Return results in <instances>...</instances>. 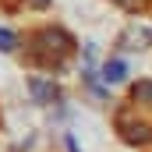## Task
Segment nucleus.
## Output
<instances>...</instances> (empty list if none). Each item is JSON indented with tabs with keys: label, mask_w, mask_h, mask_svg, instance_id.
<instances>
[{
	"label": "nucleus",
	"mask_w": 152,
	"mask_h": 152,
	"mask_svg": "<svg viewBox=\"0 0 152 152\" xmlns=\"http://www.w3.org/2000/svg\"><path fill=\"white\" fill-rule=\"evenodd\" d=\"M28 42H32L28 64H36V67H64V60L75 50V39L67 36L64 28H39Z\"/></svg>",
	"instance_id": "1"
},
{
	"label": "nucleus",
	"mask_w": 152,
	"mask_h": 152,
	"mask_svg": "<svg viewBox=\"0 0 152 152\" xmlns=\"http://www.w3.org/2000/svg\"><path fill=\"white\" fill-rule=\"evenodd\" d=\"M127 103L145 117V120H152V81H138V85L131 88V99H127Z\"/></svg>",
	"instance_id": "2"
},
{
	"label": "nucleus",
	"mask_w": 152,
	"mask_h": 152,
	"mask_svg": "<svg viewBox=\"0 0 152 152\" xmlns=\"http://www.w3.org/2000/svg\"><path fill=\"white\" fill-rule=\"evenodd\" d=\"M28 88H32V96L39 103H57L60 99V88L53 81H46V78H28Z\"/></svg>",
	"instance_id": "3"
},
{
	"label": "nucleus",
	"mask_w": 152,
	"mask_h": 152,
	"mask_svg": "<svg viewBox=\"0 0 152 152\" xmlns=\"http://www.w3.org/2000/svg\"><path fill=\"white\" fill-rule=\"evenodd\" d=\"M124 75H127V67H124V60H106V64H103V78H106V81H110V85H113V81H124Z\"/></svg>",
	"instance_id": "4"
},
{
	"label": "nucleus",
	"mask_w": 152,
	"mask_h": 152,
	"mask_svg": "<svg viewBox=\"0 0 152 152\" xmlns=\"http://www.w3.org/2000/svg\"><path fill=\"white\" fill-rule=\"evenodd\" d=\"M14 42H18V39H14V32L0 28V50H4V53H11V50H14Z\"/></svg>",
	"instance_id": "5"
},
{
	"label": "nucleus",
	"mask_w": 152,
	"mask_h": 152,
	"mask_svg": "<svg viewBox=\"0 0 152 152\" xmlns=\"http://www.w3.org/2000/svg\"><path fill=\"white\" fill-rule=\"evenodd\" d=\"M117 4H124L127 11H138V7H145V0H117Z\"/></svg>",
	"instance_id": "6"
},
{
	"label": "nucleus",
	"mask_w": 152,
	"mask_h": 152,
	"mask_svg": "<svg viewBox=\"0 0 152 152\" xmlns=\"http://www.w3.org/2000/svg\"><path fill=\"white\" fill-rule=\"evenodd\" d=\"M67 152H78V145H75V138H67Z\"/></svg>",
	"instance_id": "7"
}]
</instances>
